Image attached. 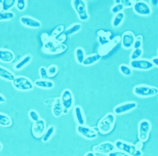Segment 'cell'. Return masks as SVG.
Segmentation results:
<instances>
[{
    "label": "cell",
    "mask_w": 158,
    "mask_h": 156,
    "mask_svg": "<svg viewBox=\"0 0 158 156\" xmlns=\"http://www.w3.org/2000/svg\"><path fill=\"white\" fill-rule=\"evenodd\" d=\"M116 122V116L114 113H110L105 115L98 122L97 127L99 132L102 134H107L112 131Z\"/></svg>",
    "instance_id": "cell-1"
},
{
    "label": "cell",
    "mask_w": 158,
    "mask_h": 156,
    "mask_svg": "<svg viewBox=\"0 0 158 156\" xmlns=\"http://www.w3.org/2000/svg\"><path fill=\"white\" fill-rule=\"evenodd\" d=\"M67 46L65 44L57 43L55 39L50 36L49 40L43 44V51L44 53L50 55H56L63 53L66 50Z\"/></svg>",
    "instance_id": "cell-2"
},
{
    "label": "cell",
    "mask_w": 158,
    "mask_h": 156,
    "mask_svg": "<svg viewBox=\"0 0 158 156\" xmlns=\"http://www.w3.org/2000/svg\"><path fill=\"white\" fill-rule=\"evenodd\" d=\"M11 83L14 88L19 91H30L35 87V84L29 78L23 76L15 77Z\"/></svg>",
    "instance_id": "cell-3"
},
{
    "label": "cell",
    "mask_w": 158,
    "mask_h": 156,
    "mask_svg": "<svg viewBox=\"0 0 158 156\" xmlns=\"http://www.w3.org/2000/svg\"><path fill=\"white\" fill-rule=\"evenodd\" d=\"M114 144L115 145L116 149H117L118 150L123 151L129 154L130 156H142L143 155L142 150H138L136 148L135 146L133 144L127 143L122 140H117L115 141Z\"/></svg>",
    "instance_id": "cell-4"
},
{
    "label": "cell",
    "mask_w": 158,
    "mask_h": 156,
    "mask_svg": "<svg viewBox=\"0 0 158 156\" xmlns=\"http://www.w3.org/2000/svg\"><path fill=\"white\" fill-rule=\"evenodd\" d=\"M73 8L76 11L78 18L81 21H86L89 18L87 10L86 3L83 0H73L71 1Z\"/></svg>",
    "instance_id": "cell-5"
},
{
    "label": "cell",
    "mask_w": 158,
    "mask_h": 156,
    "mask_svg": "<svg viewBox=\"0 0 158 156\" xmlns=\"http://www.w3.org/2000/svg\"><path fill=\"white\" fill-rule=\"evenodd\" d=\"M133 93L140 97H149L158 94V88L144 84L136 86L133 89Z\"/></svg>",
    "instance_id": "cell-6"
},
{
    "label": "cell",
    "mask_w": 158,
    "mask_h": 156,
    "mask_svg": "<svg viewBox=\"0 0 158 156\" xmlns=\"http://www.w3.org/2000/svg\"><path fill=\"white\" fill-rule=\"evenodd\" d=\"M151 129V124L148 120L143 119L139 122L138 136L139 141L144 142L148 141Z\"/></svg>",
    "instance_id": "cell-7"
},
{
    "label": "cell",
    "mask_w": 158,
    "mask_h": 156,
    "mask_svg": "<svg viewBox=\"0 0 158 156\" xmlns=\"http://www.w3.org/2000/svg\"><path fill=\"white\" fill-rule=\"evenodd\" d=\"M129 66L131 69L140 70V71H148L151 70L154 67V65L151 61L146 59H139L137 60L131 61Z\"/></svg>",
    "instance_id": "cell-8"
},
{
    "label": "cell",
    "mask_w": 158,
    "mask_h": 156,
    "mask_svg": "<svg viewBox=\"0 0 158 156\" xmlns=\"http://www.w3.org/2000/svg\"><path fill=\"white\" fill-rule=\"evenodd\" d=\"M133 8L135 13L139 16H148L152 13L151 7L149 4L143 1H135Z\"/></svg>",
    "instance_id": "cell-9"
},
{
    "label": "cell",
    "mask_w": 158,
    "mask_h": 156,
    "mask_svg": "<svg viewBox=\"0 0 158 156\" xmlns=\"http://www.w3.org/2000/svg\"><path fill=\"white\" fill-rule=\"evenodd\" d=\"M62 106L64 109L69 111L74 105V96L71 90L64 89L60 96Z\"/></svg>",
    "instance_id": "cell-10"
},
{
    "label": "cell",
    "mask_w": 158,
    "mask_h": 156,
    "mask_svg": "<svg viewBox=\"0 0 158 156\" xmlns=\"http://www.w3.org/2000/svg\"><path fill=\"white\" fill-rule=\"evenodd\" d=\"M76 131L77 134L88 140H93L98 137V132H96L93 128L86 126L85 125H77L76 127Z\"/></svg>",
    "instance_id": "cell-11"
},
{
    "label": "cell",
    "mask_w": 158,
    "mask_h": 156,
    "mask_svg": "<svg viewBox=\"0 0 158 156\" xmlns=\"http://www.w3.org/2000/svg\"><path fill=\"white\" fill-rule=\"evenodd\" d=\"M116 147L114 143L111 142H104L94 146L93 147V152L94 153L108 155L110 153L114 151Z\"/></svg>",
    "instance_id": "cell-12"
},
{
    "label": "cell",
    "mask_w": 158,
    "mask_h": 156,
    "mask_svg": "<svg viewBox=\"0 0 158 156\" xmlns=\"http://www.w3.org/2000/svg\"><path fill=\"white\" fill-rule=\"evenodd\" d=\"M138 106L136 102H127L116 106L114 108V114L116 115H121L135 109Z\"/></svg>",
    "instance_id": "cell-13"
},
{
    "label": "cell",
    "mask_w": 158,
    "mask_h": 156,
    "mask_svg": "<svg viewBox=\"0 0 158 156\" xmlns=\"http://www.w3.org/2000/svg\"><path fill=\"white\" fill-rule=\"evenodd\" d=\"M46 131V124L43 119L40 118L38 121L33 122L32 132L36 138H42Z\"/></svg>",
    "instance_id": "cell-14"
},
{
    "label": "cell",
    "mask_w": 158,
    "mask_h": 156,
    "mask_svg": "<svg viewBox=\"0 0 158 156\" xmlns=\"http://www.w3.org/2000/svg\"><path fill=\"white\" fill-rule=\"evenodd\" d=\"M19 21L24 27L29 28L37 29L41 27V23L39 20L30 16H23L20 18Z\"/></svg>",
    "instance_id": "cell-15"
},
{
    "label": "cell",
    "mask_w": 158,
    "mask_h": 156,
    "mask_svg": "<svg viewBox=\"0 0 158 156\" xmlns=\"http://www.w3.org/2000/svg\"><path fill=\"white\" fill-rule=\"evenodd\" d=\"M135 35L131 31H127L124 33L121 38L123 47L127 49L132 47L135 41Z\"/></svg>",
    "instance_id": "cell-16"
},
{
    "label": "cell",
    "mask_w": 158,
    "mask_h": 156,
    "mask_svg": "<svg viewBox=\"0 0 158 156\" xmlns=\"http://www.w3.org/2000/svg\"><path fill=\"white\" fill-rule=\"evenodd\" d=\"M15 58L13 51L8 49L0 48V61L3 63L8 64L12 63Z\"/></svg>",
    "instance_id": "cell-17"
},
{
    "label": "cell",
    "mask_w": 158,
    "mask_h": 156,
    "mask_svg": "<svg viewBox=\"0 0 158 156\" xmlns=\"http://www.w3.org/2000/svg\"><path fill=\"white\" fill-rule=\"evenodd\" d=\"M120 37H116L114 38L113 39H111V41L108 43V44H105L104 46H101L98 50V54L102 56L104 55H106V54H108L109 52L119 43V40H118V39H119Z\"/></svg>",
    "instance_id": "cell-18"
},
{
    "label": "cell",
    "mask_w": 158,
    "mask_h": 156,
    "mask_svg": "<svg viewBox=\"0 0 158 156\" xmlns=\"http://www.w3.org/2000/svg\"><path fill=\"white\" fill-rule=\"evenodd\" d=\"M73 114L75 121L77 125H85L86 119L84 115L83 109L80 106H76L73 109Z\"/></svg>",
    "instance_id": "cell-19"
},
{
    "label": "cell",
    "mask_w": 158,
    "mask_h": 156,
    "mask_svg": "<svg viewBox=\"0 0 158 156\" xmlns=\"http://www.w3.org/2000/svg\"><path fill=\"white\" fill-rule=\"evenodd\" d=\"M63 107L60 100V97H57L55 99V102L52 107V113L56 117H59L63 114Z\"/></svg>",
    "instance_id": "cell-20"
},
{
    "label": "cell",
    "mask_w": 158,
    "mask_h": 156,
    "mask_svg": "<svg viewBox=\"0 0 158 156\" xmlns=\"http://www.w3.org/2000/svg\"><path fill=\"white\" fill-rule=\"evenodd\" d=\"M98 39L101 46H104L105 44H106L111 41V33L109 31L106 32L104 31L101 30L98 33Z\"/></svg>",
    "instance_id": "cell-21"
},
{
    "label": "cell",
    "mask_w": 158,
    "mask_h": 156,
    "mask_svg": "<svg viewBox=\"0 0 158 156\" xmlns=\"http://www.w3.org/2000/svg\"><path fill=\"white\" fill-rule=\"evenodd\" d=\"M36 87L44 89H51L55 86V83L49 80H38L35 82Z\"/></svg>",
    "instance_id": "cell-22"
},
{
    "label": "cell",
    "mask_w": 158,
    "mask_h": 156,
    "mask_svg": "<svg viewBox=\"0 0 158 156\" xmlns=\"http://www.w3.org/2000/svg\"><path fill=\"white\" fill-rule=\"evenodd\" d=\"M32 60V56L30 55H26L23 58H22L20 60H19L15 65L14 69L16 71H19L23 69L25 66H27Z\"/></svg>",
    "instance_id": "cell-23"
},
{
    "label": "cell",
    "mask_w": 158,
    "mask_h": 156,
    "mask_svg": "<svg viewBox=\"0 0 158 156\" xmlns=\"http://www.w3.org/2000/svg\"><path fill=\"white\" fill-rule=\"evenodd\" d=\"M15 75L9 69L0 66V78L12 82L15 78Z\"/></svg>",
    "instance_id": "cell-24"
},
{
    "label": "cell",
    "mask_w": 158,
    "mask_h": 156,
    "mask_svg": "<svg viewBox=\"0 0 158 156\" xmlns=\"http://www.w3.org/2000/svg\"><path fill=\"white\" fill-rule=\"evenodd\" d=\"M101 58V56L98 54H93L85 58L83 65L84 66H89L98 63Z\"/></svg>",
    "instance_id": "cell-25"
},
{
    "label": "cell",
    "mask_w": 158,
    "mask_h": 156,
    "mask_svg": "<svg viewBox=\"0 0 158 156\" xmlns=\"http://www.w3.org/2000/svg\"><path fill=\"white\" fill-rule=\"evenodd\" d=\"M82 28V25L80 23H74L73 25H71L70 27L67 28L64 34L66 36H71L73 35H74L80 31Z\"/></svg>",
    "instance_id": "cell-26"
},
{
    "label": "cell",
    "mask_w": 158,
    "mask_h": 156,
    "mask_svg": "<svg viewBox=\"0 0 158 156\" xmlns=\"http://www.w3.org/2000/svg\"><path fill=\"white\" fill-rule=\"evenodd\" d=\"M74 56L76 62L80 64H83V63L86 58L84 49L82 47L76 48L74 52Z\"/></svg>",
    "instance_id": "cell-27"
},
{
    "label": "cell",
    "mask_w": 158,
    "mask_h": 156,
    "mask_svg": "<svg viewBox=\"0 0 158 156\" xmlns=\"http://www.w3.org/2000/svg\"><path fill=\"white\" fill-rule=\"evenodd\" d=\"M56 131L55 127L54 125H50L48 127V129H46V131L44 133V135L42 137V141L43 142H48L50 139L53 136Z\"/></svg>",
    "instance_id": "cell-28"
},
{
    "label": "cell",
    "mask_w": 158,
    "mask_h": 156,
    "mask_svg": "<svg viewBox=\"0 0 158 156\" xmlns=\"http://www.w3.org/2000/svg\"><path fill=\"white\" fill-rule=\"evenodd\" d=\"M125 18V14L123 12L119 13L116 14H115L113 21H112V25L114 28H118L122 24L124 19Z\"/></svg>",
    "instance_id": "cell-29"
},
{
    "label": "cell",
    "mask_w": 158,
    "mask_h": 156,
    "mask_svg": "<svg viewBox=\"0 0 158 156\" xmlns=\"http://www.w3.org/2000/svg\"><path fill=\"white\" fill-rule=\"evenodd\" d=\"M12 121L9 116L5 113H0V126L8 127L11 126Z\"/></svg>",
    "instance_id": "cell-30"
},
{
    "label": "cell",
    "mask_w": 158,
    "mask_h": 156,
    "mask_svg": "<svg viewBox=\"0 0 158 156\" xmlns=\"http://www.w3.org/2000/svg\"><path fill=\"white\" fill-rule=\"evenodd\" d=\"M16 2V0H4V1H2L3 11H10V10L15 5Z\"/></svg>",
    "instance_id": "cell-31"
},
{
    "label": "cell",
    "mask_w": 158,
    "mask_h": 156,
    "mask_svg": "<svg viewBox=\"0 0 158 156\" xmlns=\"http://www.w3.org/2000/svg\"><path fill=\"white\" fill-rule=\"evenodd\" d=\"M119 69L121 73L125 76H130L133 72L132 69L126 64H121L119 67Z\"/></svg>",
    "instance_id": "cell-32"
},
{
    "label": "cell",
    "mask_w": 158,
    "mask_h": 156,
    "mask_svg": "<svg viewBox=\"0 0 158 156\" xmlns=\"http://www.w3.org/2000/svg\"><path fill=\"white\" fill-rule=\"evenodd\" d=\"M143 51L141 48L134 49L132 52H131V55H130L131 60L134 61V60H139L141 58V56L143 55Z\"/></svg>",
    "instance_id": "cell-33"
},
{
    "label": "cell",
    "mask_w": 158,
    "mask_h": 156,
    "mask_svg": "<svg viewBox=\"0 0 158 156\" xmlns=\"http://www.w3.org/2000/svg\"><path fill=\"white\" fill-rule=\"evenodd\" d=\"M15 16V14L12 11H6L0 13V21H8L12 19Z\"/></svg>",
    "instance_id": "cell-34"
},
{
    "label": "cell",
    "mask_w": 158,
    "mask_h": 156,
    "mask_svg": "<svg viewBox=\"0 0 158 156\" xmlns=\"http://www.w3.org/2000/svg\"><path fill=\"white\" fill-rule=\"evenodd\" d=\"M58 68L56 65L52 64L49 66L47 68V72L49 77H54L56 74L58 73Z\"/></svg>",
    "instance_id": "cell-35"
},
{
    "label": "cell",
    "mask_w": 158,
    "mask_h": 156,
    "mask_svg": "<svg viewBox=\"0 0 158 156\" xmlns=\"http://www.w3.org/2000/svg\"><path fill=\"white\" fill-rule=\"evenodd\" d=\"M64 30V26L63 25H60V26H58V27H56L54 30L52 32V34H51V37L55 39L56 37H58V36H60V35H61V33H63Z\"/></svg>",
    "instance_id": "cell-36"
},
{
    "label": "cell",
    "mask_w": 158,
    "mask_h": 156,
    "mask_svg": "<svg viewBox=\"0 0 158 156\" xmlns=\"http://www.w3.org/2000/svg\"><path fill=\"white\" fill-rule=\"evenodd\" d=\"M15 6L19 11H23L26 7V1L25 0H17Z\"/></svg>",
    "instance_id": "cell-37"
},
{
    "label": "cell",
    "mask_w": 158,
    "mask_h": 156,
    "mask_svg": "<svg viewBox=\"0 0 158 156\" xmlns=\"http://www.w3.org/2000/svg\"><path fill=\"white\" fill-rule=\"evenodd\" d=\"M28 116L33 122L38 121L40 119L39 114L35 110L30 111L28 113Z\"/></svg>",
    "instance_id": "cell-38"
},
{
    "label": "cell",
    "mask_w": 158,
    "mask_h": 156,
    "mask_svg": "<svg viewBox=\"0 0 158 156\" xmlns=\"http://www.w3.org/2000/svg\"><path fill=\"white\" fill-rule=\"evenodd\" d=\"M124 9V7L120 3V4H115L111 9V13L114 14H116L119 13H121V12H123V10Z\"/></svg>",
    "instance_id": "cell-39"
},
{
    "label": "cell",
    "mask_w": 158,
    "mask_h": 156,
    "mask_svg": "<svg viewBox=\"0 0 158 156\" xmlns=\"http://www.w3.org/2000/svg\"><path fill=\"white\" fill-rule=\"evenodd\" d=\"M39 74L41 80H48V77H49L47 68L44 66H41L39 69Z\"/></svg>",
    "instance_id": "cell-40"
},
{
    "label": "cell",
    "mask_w": 158,
    "mask_h": 156,
    "mask_svg": "<svg viewBox=\"0 0 158 156\" xmlns=\"http://www.w3.org/2000/svg\"><path fill=\"white\" fill-rule=\"evenodd\" d=\"M142 44H143V38L141 36H138L135 39V41L134 43L133 47L134 48V49H139V48H141Z\"/></svg>",
    "instance_id": "cell-41"
},
{
    "label": "cell",
    "mask_w": 158,
    "mask_h": 156,
    "mask_svg": "<svg viewBox=\"0 0 158 156\" xmlns=\"http://www.w3.org/2000/svg\"><path fill=\"white\" fill-rule=\"evenodd\" d=\"M135 1H131V0H121V4L124 8H131L133 7Z\"/></svg>",
    "instance_id": "cell-42"
},
{
    "label": "cell",
    "mask_w": 158,
    "mask_h": 156,
    "mask_svg": "<svg viewBox=\"0 0 158 156\" xmlns=\"http://www.w3.org/2000/svg\"><path fill=\"white\" fill-rule=\"evenodd\" d=\"M108 156H130L129 154L121 151V150H114L109 154L107 155Z\"/></svg>",
    "instance_id": "cell-43"
},
{
    "label": "cell",
    "mask_w": 158,
    "mask_h": 156,
    "mask_svg": "<svg viewBox=\"0 0 158 156\" xmlns=\"http://www.w3.org/2000/svg\"><path fill=\"white\" fill-rule=\"evenodd\" d=\"M66 36L63 33V34L60 35L58 37H56L55 39L57 43L62 44V43H63L66 40Z\"/></svg>",
    "instance_id": "cell-44"
},
{
    "label": "cell",
    "mask_w": 158,
    "mask_h": 156,
    "mask_svg": "<svg viewBox=\"0 0 158 156\" xmlns=\"http://www.w3.org/2000/svg\"><path fill=\"white\" fill-rule=\"evenodd\" d=\"M50 39V36H49L46 33H43L41 35V41L43 44L48 42Z\"/></svg>",
    "instance_id": "cell-45"
},
{
    "label": "cell",
    "mask_w": 158,
    "mask_h": 156,
    "mask_svg": "<svg viewBox=\"0 0 158 156\" xmlns=\"http://www.w3.org/2000/svg\"><path fill=\"white\" fill-rule=\"evenodd\" d=\"M135 147L136 148L139 150H142V149L143 147V142H141V141H139L135 145Z\"/></svg>",
    "instance_id": "cell-46"
},
{
    "label": "cell",
    "mask_w": 158,
    "mask_h": 156,
    "mask_svg": "<svg viewBox=\"0 0 158 156\" xmlns=\"http://www.w3.org/2000/svg\"><path fill=\"white\" fill-rule=\"evenodd\" d=\"M152 63L155 66L158 67V57H154L151 60Z\"/></svg>",
    "instance_id": "cell-47"
},
{
    "label": "cell",
    "mask_w": 158,
    "mask_h": 156,
    "mask_svg": "<svg viewBox=\"0 0 158 156\" xmlns=\"http://www.w3.org/2000/svg\"><path fill=\"white\" fill-rule=\"evenodd\" d=\"M5 102H6L5 97L2 94H0V103L2 104V103H5Z\"/></svg>",
    "instance_id": "cell-48"
},
{
    "label": "cell",
    "mask_w": 158,
    "mask_h": 156,
    "mask_svg": "<svg viewBox=\"0 0 158 156\" xmlns=\"http://www.w3.org/2000/svg\"><path fill=\"white\" fill-rule=\"evenodd\" d=\"M150 2L153 6H157L158 5V0H151Z\"/></svg>",
    "instance_id": "cell-49"
},
{
    "label": "cell",
    "mask_w": 158,
    "mask_h": 156,
    "mask_svg": "<svg viewBox=\"0 0 158 156\" xmlns=\"http://www.w3.org/2000/svg\"><path fill=\"white\" fill-rule=\"evenodd\" d=\"M84 156H96V154L94 152L89 151V152H88Z\"/></svg>",
    "instance_id": "cell-50"
},
{
    "label": "cell",
    "mask_w": 158,
    "mask_h": 156,
    "mask_svg": "<svg viewBox=\"0 0 158 156\" xmlns=\"http://www.w3.org/2000/svg\"><path fill=\"white\" fill-rule=\"evenodd\" d=\"M2 1L0 2V13H2L3 11V4H2Z\"/></svg>",
    "instance_id": "cell-51"
},
{
    "label": "cell",
    "mask_w": 158,
    "mask_h": 156,
    "mask_svg": "<svg viewBox=\"0 0 158 156\" xmlns=\"http://www.w3.org/2000/svg\"><path fill=\"white\" fill-rule=\"evenodd\" d=\"M68 112H69V111H68V110H66V109H63V114H68Z\"/></svg>",
    "instance_id": "cell-52"
},
{
    "label": "cell",
    "mask_w": 158,
    "mask_h": 156,
    "mask_svg": "<svg viewBox=\"0 0 158 156\" xmlns=\"http://www.w3.org/2000/svg\"><path fill=\"white\" fill-rule=\"evenodd\" d=\"M2 148H3V146H2V144L0 143V151H1L2 150Z\"/></svg>",
    "instance_id": "cell-53"
},
{
    "label": "cell",
    "mask_w": 158,
    "mask_h": 156,
    "mask_svg": "<svg viewBox=\"0 0 158 156\" xmlns=\"http://www.w3.org/2000/svg\"><path fill=\"white\" fill-rule=\"evenodd\" d=\"M157 53H158V49H157Z\"/></svg>",
    "instance_id": "cell-54"
}]
</instances>
